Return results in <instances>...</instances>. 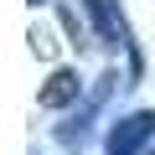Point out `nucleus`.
<instances>
[{"label": "nucleus", "mask_w": 155, "mask_h": 155, "mask_svg": "<svg viewBox=\"0 0 155 155\" xmlns=\"http://www.w3.org/2000/svg\"><path fill=\"white\" fill-rule=\"evenodd\" d=\"M83 11H88V21H93L98 41H104L109 52H124V62H129L124 88H134L140 78H145V57H140V41H134L129 21H124V11H119V0H83Z\"/></svg>", "instance_id": "nucleus-1"}, {"label": "nucleus", "mask_w": 155, "mask_h": 155, "mask_svg": "<svg viewBox=\"0 0 155 155\" xmlns=\"http://www.w3.org/2000/svg\"><path fill=\"white\" fill-rule=\"evenodd\" d=\"M114 88H124V83H119V72L109 67V72L98 78V83H93L88 104H83V109H72V114H67V119H62V124L52 129V134H57V145H78V140H83V134L93 129V119H98V109L109 104V93H114Z\"/></svg>", "instance_id": "nucleus-2"}, {"label": "nucleus", "mask_w": 155, "mask_h": 155, "mask_svg": "<svg viewBox=\"0 0 155 155\" xmlns=\"http://www.w3.org/2000/svg\"><path fill=\"white\" fill-rule=\"evenodd\" d=\"M150 140H155V109H134V114H124V119L109 124L104 150L109 155H145Z\"/></svg>", "instance_id": "nucleus-3"}, {"label": "nucleus", "mask_w": 155, "mask_h": 155, "mask_svg": "<svg viewBox=\"0 0 155 155\" xmlns=\"http://www.w3.org/2000/svg\"><path fill=\"white\" fill-rule=\"evenodd\" d=\"M78 98H83V78H78L72 67H57V72L47 78V88L36 93L41 109H67V104H78Z\"/></svg>", "instance_id": "nucleus-4"}, {"label": "nucleus", "mask_w": 155, "mask_h": 155, "mask_svg": "<svg viewBox=\"0 0 155 155\" xmlns=\"http://www.w3.org/2000/svg\"><path fill=\"white\" fill-rule=\"evenodd\" d=\"M31 52H36V57H57V41H52V31H31Z\"/></svg>", "instance_id": "nucleus-5"}, {"label": "nucleus", "mask_w": 155, "mask_h": 155, "mask_svg": "<svg viewBox=\"0 0 155 155\" xmlns=\"http://www.w3.org/2000/svg\"><path fill=\"white\" fill-rule=\"evenodd\" d=\"M57 16H62V26H67V36H72V47H83V26H78V16H72L67 5H62Z\"/></svg>", "instance_id": "nucleus-6"}, {"label": "nucleus", "mask_w": 155, "mask_h": 155, "mask_svg": "<svg viewBox=\"0 0 155 155\" xmlns=\"http://www.w3.org/2000/svg\"><path fill=\"white\" fill-rule=\"evenodd\" d=\"M31 5H47V0H31Z\"/></svg>", "instance_id": "nucleus-7"}]
</instances>
